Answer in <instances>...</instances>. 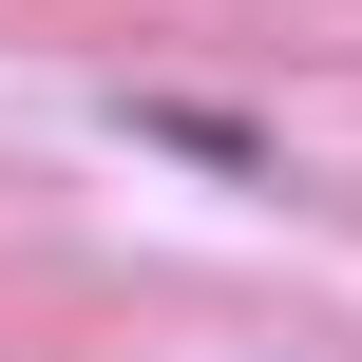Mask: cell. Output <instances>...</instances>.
<instances>
[{
    "instance_id": "6da1fadb",
    "label": "cell",
    "mask_w": 362,
    "mask_h": 362,
    "mask_svg": "<svg viewBox=\"0 0 362 362\" xmlns=\"http://www.w3.org/2000/svg\"><path fill=\"white\" fill-rule=\"evenodd\" d=\"M115 134H134V153L229 172V191H286V134H248V115H210V95H115Z\"/></svg>"
}]
</instances>
